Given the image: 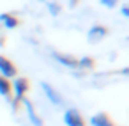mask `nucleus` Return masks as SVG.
Segmentation results:
<instances>
[{
  "mask_svg": "<svg viewBox=\"0 0 129 126\" xmlns=\"http://www.w3.org/2000/svg\"><path fill=\"white\" fill-rule=\"evenodd\" d=\"M53 59L60 64H64L66 68H71V69H78V59H74L73 55H66V53H58L55 52L53 53Z\"/></svg>",
  "mask_w": 129,
  "mask_h": 126,
  "instance_id": "39448f33",
  "label": "nucleus"
},
{
  "mask_svg": "<svg viewBox=\"0 0 129 126\" xmlns=\"http://www.w3.org/2000/svg\"><path fill=\"white\" fill-rule=\"evenodd\" d=\"M90 124H92V126H115V124L111 122V119H110L106 114H103V112L92 115V117H90Z\"/></svg>",
  "mask_w": 129,
  "mask_h": 126,
  "instance_id": "0eeeda50",
  "label": "nucleus"
},
{
  "mask_svg": "<svg viewBox=\"0 0 129 126\" xmlns=\"http://www.w3.org/2000/svg\"><path fill=\"white\" fill-rule=\"evenodd\" d=\"M11 87L14 89V92H16V98H14V107H18V103L25 98V92L28 91V80L27 78H16L14 80V83H11Z\"/></svg>",
  "mask_w": 129,
  "mask_h": 126,
  "instance_id": "f257e3e1",
  "label": "nucleus"
},
{
  "mask_svg": "<svg viewBox=\"0 0 129 126\" xmlns=\"http://www.w3.org/2000/svg\"><path fill=\"white\" fill-rule=\"evenodd\" d=\"M64 122L66 126H85V121L81 117V114L76 108H69L64 114Z\"/></svg>",
  "mask_w": 129,
  "mask_h": 126,
  "instance_id": "f03ea898",
  "label": "nucleus"
},
{
  "mask_svg": "<svg viewBox=\"0 0 129 126\" xmlns=\"http://www.w3.org/2000/svg\"><path fill=\"white\" fill-rule=\"evenodd\" d=\"M48 11L51 13V16H57V14L60 13V6L55 4V2H50V4H48Z\"/></svg>",
  "mask_w": 129,
  "mask_h": 126,
  "instance_id": "ddd939ff",
  "label": "nucleus"
},
{
  "mask_svg": "<svg viewBox=\"0 0 129 126\" xmlns=\"http://www.w3.org/2000/svg\"><path fill=\"white\" fill-rule=\"evenodd\" d=\"M11 91H13L11 82H9L7 78H4V76H0V94L9 98V96H11Z\"/></svg>",
  "mask_w": 129,
  "mask_h": 126,
  "instance_id": "9d476101",
  "label": "nucleus"
},
{
  "mask_svg": "<svg viewBox=\"0 0 129 126\" xmlns=\"http://www.w3.org/2000/svg\"><path fill=\"white\" fill-rule=\"evenodd\" d=\"M41 87H43V91H44L46 98H48L53 105H60V103H62V96H60V94H58V92H57L50 83H44V82H43V83H41Z\"/></svg>",
  "mask_w": 129,
  "mask_h": 126,
  "instance_id": "423d86ee",
  "label": "nucleus"
},
{
  "mask_svg": "<svg viewBox=\"0 0 129 126\" xmlns=\"http://www.w3.org/2000/svg\"><path fill=\"white\" fill-rule=\"evenodd\" d=\"M106 34H108V29H106V27H103V25H94L92 29H88L87 39H88L90 43H99L103 37H106Z\"/></svg>",
  "mask_w": 129,
  "mask_h": 126,
  "instance_id": "20e7f679",
  "label": "nucleus"
},
{
  "mask_svg": "<svg viewBox=\"0 0 129 126\" xmlns=\"http://www.w3.org/2000/svg\"><path fill=\"white\" fill-rule=\"evenodd\" d=\"M0 73H2L4 78H13V76H16L18 69H16V66L9 59H6V57L0 55Z\"/></svg>",
  "mask_w": 129,
  "mask_h": 126,
  "instance_id": "7ed1b4c3",
  "label": "nucleus"
},
{
  "mask_svg": "<svg viewBox=\"0 0 129 126\" xmlns=\"http://www.w3.org/2000/svg\"><path fill=\"white\" fill-rule=\"evenodd\" d=\"M4 41H6V37H4L2 34H0V45H4Z\"/></svg>",
  "mask_w": 129,
  "mask_h": 126,
  "instance_id": "dca6fc26",
  "label": "nucleus"
},
{
  "mask_svg": "<svg viewBox=\"0 0 129 126\" xmlns=\"http://www.w3.org/2000/svg\"><path fill=\"white\" fill-rule=\"evenodd\" d=\"M0 23H2L6 29H14V27H18L20 20L16 16H13V14H9V13H2L0 14Z\"/></svg>",
  "mask_w": 129,
  "mask_h": 126,
  "instance_id": "1a4fd4ad",
  "label": "nucleus"
},
{
  "mask_svg": "<svg viewBox=\"0 0 129 126\" xmlns=\"http://www.w3.org/2000/svg\"><path fill=\"white\" fill-rule=\"evenodd\" d=\"M76 4H78V0H69V6H71V7H74Z\"/></svg>",
  "mask_w": 129,
  "mask_h": 126,
  "instance_id": "2eb2a0df",
  "label": "nucleus"
},
{
  "mask_svg": "<svg viewBox=\"0 0 129 126\" xmlns=\"http://www.w3.org/2000/svg\"><path fill=\"white\" fill-rule=\"evenodd\" d=\"M23 103H25V107H27V112H28V119H30V122L34 124V126H43V121H41V117L36 114V110H34V107H32V103L28 101V99H21Z\"/></svg>",
  "mask_w": 129,
  "mask_h": 126,
  "instance_id": "6e6552de",
  "label": "nucleus"
},
{
  "mask_svg": "<svg viewBox=\"0 0 129 126\" xmlns=\"http://www.w3.org/2000/svg\"><path fill=\"white\" fill-rule=\"evenodd\" d=\"M94 68V60L90 57H83L78 60V69H92Z\"/></svg>",
  "mask_w": 129,
  "mask_h": 126,
  "instance_id": "9b49d317",
  "label": "nucleus"
},
{
  "mask_svg": "<svg viewBox=\"0 0 129 126\" xmlns=\"http://www.w3.org/2000/svg\"><path fill=\"white\" fill-rule=\"evenodd\" d=\"M122 16H125V18L129 16V7L127 6H122Z\"/></svg>",
  "mask_w": 129,
  "mask_h": 126,
  "instance_id": "4468645a",
  "label": "nucleus"
},
{
  "mask_svg": "<svg viewBox=\"0 0 129 126\" xmlns=\"http://www.w3.org/2000/svg\"><path fill=\"white\" fill-rule=\"evenodd\" d=\"M99 2H101V6H104L108 9H115L118 6V0H99Z\"/></svg>",
  "mask_w": 129,
  "mask_h": 126,
  "instance_id": "f8f14e48",
  "label": "nucleus"
}]
</instances>
